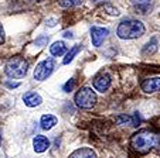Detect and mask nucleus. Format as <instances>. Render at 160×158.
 <instances>
[{"instance_id": "1", "label": "nucleus", "mask_w": 160, "mask_h": 158, "mask_svg": "<svg viewBox=\"0 0 160 158\" xmlns=\"http://www.w3.org/2000/svg\"><path fill=\"white\" fill-rule=\"evenodd\" d=\"M130 146L136 152L146 154L150 150H160V134L150 130H140L130 138Z\"/></svg>"}, {"instance_id": "2", "label": "nucleus", "mask_w": 160, "mask_h": 158, "mask_svg": "<svg viewBox=\"0 0 160 158\" xmlns=\"http://www.w3.org/2000/svg\"><path fill=\"white\" fill-rule=\"evenodd\" d=\"M145 26L142 21L139 20H125L118 26V34L119 38L122 40H133V38H139L145 34Z\"/></svg>"}, {"instance_id": "3", "label": "nucleus", "mask_w": 160, "mask_h": 158, "mask_svg": "<svg viewBox=\"0 0 160 158\" xmlns=\"http://www.w3.org/2000/svg\"><path fill=\"white\" fill-rule=\"evenodd\" d=\"M28 69V62L21 57H13L7 61L6 68H4V72L9 78H13V79H21L24 78L26 74H27Z\"/></svg>"}, {"instance_id": "4", "label": "nucleus", "mask_w": 160, "mask_h": 158, "mask_svg": "<svg viewBox=\"0 0 160 158\" xmlns=\"http://www.w3.org/2000/svg\"><path fill=\"white\" fill-rule=\"evenodd\" d=\"M97 103V93L91 88H81L75 95V104L79 109H91Z\"/></svg>"}, {"instance_id": "5", "label": "nucleus", "mask_w": 160, "mask_h": 158, "mask_svg": "<svg viewBox=\"0 0 160 158\" xmlns=\"http://www.w3.org/2000/svg\"><path fill=\"white\" fill-rule=\"evenodd\" d=\"M54 68H55L54 60L52 58H47V60H44L42 62H40L36 66V69H34V78H36L37 81H45L52 74Z\"/></svg>"}, {"instance_id": "6", "label": "nucleus", "mask_w": 160, "mask_h": 158, "mask_svg": "<svg viewBox=\"0 0 160 158\" xmlns=\"http://www.w3.org/2000/svg\"><path fill=\"white\" fill-rule=\"evenodd\" d=\"M109 31L103 27H92L91 28V40H92V44L95 47H101L102 42L106 40Z\"/></svg>"}, {"instance_id": "7", "label": "nucleus", "mask_w": 160, "mask_h": 158, "mask_svg": "<svg viewBox=\"0 0 160 158\" xmlns=\"http://www.w3.org/2000/svg\"><path fill=\"white\" fill-rule=\"evenodd\" d=\"M142 90L146 93H154L160 90V78L154 76V78H148L142 82Z\"/></svg>"}, {"instance_id": "8", "label": "nucleus", "mask_w": 160, "mask_h": 158, "mask_svg": "<svg viewBox=\"0 0 160 158\" xmlns=\"http://www.w3.org/2000/svg\"><path fill=\"white\" fill-rule=\"evenodd\" d=\"M109 86H111V76L108 74H99L94 79V88L98 92H106Z\"/></svg>"}, {"instance_id": "9", "label": "nucleus", "mask_w": 160, "mask_h": 158, "mask_svg": "<svg viewBox=\"0 0 160 158\" xmlns=\"http://www.w3.org/2000/svg\"><path fill=\"white\" fill-rule=\"evenodd\" d=\"M23 100H24L26 106H28V108H36V106L41 104L42 99H41V96H40L38 93L27 92V93H24V96H23Z\"/></svg>"}, {"instance_id": "10", "label": "nucleus", "mask_w": 160, "mask_h": 158, "mask_svg": "<svg viewBox=\"0 0 160 158\" xmlns=\"http://www.w3.org/2000/svg\"><path fill=\"white\" fill-rule=\"evenodd\" d=\"M33 147L36 152H44L50 147V140L44 136H36L33 140Z\"/></svg>"}, {"instance_id": "11", "label": "nucleus", "mask_w": 160, "mask_h": 158, "mask_svg": "<svg viewBox=\"0 0 160 158\" xmlns=\"http://www.w3.org/2000/svg\"><path fill=\"white\" fill-rule=\"evenodd\" d=\"M70 158H97V154L92 148H88V147H84V148H78L71 154Z\"/></svg>"}, {"instance_id": "12", "label": "nucleus", "mask_w": 160, "mask_h": 158, "mask_svg": "<svg viewBox=\"0 0 160 158\" xmlns=\"http://www.w3.org/2000/svg\"><path fill=\"white\" fill-rule=\"evenodd\" d=\"M57 123H58V119L55 116H52V114H44V116L41 117L40 124H41L42 130H51Z\"/></svg>"}, {"instance_id": "13", "label": "nucleus", "mask_w": 160, "mask_h": 158, "mask_svg": "<svg viewBox=\"0 0 160 158\" xmlns=\"http://www.w3.org/2000/svg\"><path fill=\"white\" fill-rule=\"evenodd\" d=\"M50 52H51V55H54V57H61V55H64L67 52V45L64 41H55L54 44L50 47Z\"/></svg>"}, {"instance_id": "14", "label": "nucleus", "mask_w": 160, "mask_h": 158, "mask_svg": "<svg viewBox=\"0 0 160 158\" xmlns=\"http://www.w3.org/2000/svg\"><path fill=\"white\" fill-rule=\"evenodd\" d=\"M156 44H157V40L156 38H152L150 41L145 45V48L142 50V54L143 55H153L154 51L157 50V45Z\"/></svg>"}, {"instance_id": "15", "label": "nucleus", "mask_w": 160, "mask_h": 158, "mask_svg": "<svg viewBox=\"0 0 160 158\" xmlns=\"http://www.w3.org/2000/svg\"><path fill=\"white\" fill-rule=\"evenodd\" d=\"M79 51H81V45H75V47H72L68 52H67V57L62 60V64L64 65H67V64H70L71 61L74 60V57H75L77 54H78Z\"/></svg>"}, {"instance_id": "16", "label": "nucleus", "mask_w": 160, "mask_h": 158, "mask_svg": "<svg viewBox=\"0 0 160 158\" xmlns=\"http://www.w3.org/2000/svg\"><path fill=\"white\" fill-rule=\"evenodd\" d=\"M61 7H65V9H71V7H75L78 4L82 3V0H60L58 2Z\"/></svg>"}, {"instance_id": "17", "label": "nucleus", "mask_w": 160, "mask_h": 158, "mask_svg": "<svg viewBox=\"0 0 160 158\" xmlns=\"http://www.w3.org/2000/svg\"><path fill=\"white\" fill-rule=\"evenodd\" d=\"M74 86H75V79H70V81L64 85L62 89H64V92H71L74 89Z\"/></svg>"}, {"instance_id": "18", "label": "nucleus", "mask_w": 160, "mask_h": 158, "mask_svg": "<svg viewBox=\"0 0 160 158\" xmlns=\"http://www.w3.org/2000/svg\"><path fill=\"white\" fill-rule=\"evenodd\" d=\"M150 0H132V3L136 4V6H146Z\"/></svg>"}, {"instance_id": "19", "label": "nucleus", "mask_w": 160, "mask_h": 158, "mask_svg": "<svg viewBox=\"0 0 160 158\" xmlns=\"http://www.w3.org/2000/svg\"><path fill=\"white\" fill-rule=\"evenodd\" d=\"M47 41H48V37L42 36V37H40L38 40H36V44H37V45H42L44 42H47Z\"/></svg>"}, {"instance_id": "20", "label": "nucleus", "mask_w": 160, "mask_h": 158, "mask_svg": "<svg viewBox=\"0 0 160 158\" xmlns=\"http://www.w3.org/2000/svg\"><path fill=\"white\" fill-rule=\"evenodd\" d=\"M4 42V30L2 27V24H0V45Z\"/></svg>"}, {"instance_id": "21", "label": "nucleus", "mask_w": 160, "mask_h": 158, "mask_svg": "<svg viewBox=\"0 0 160 158\" xmlns=\"http://www.w3.org/2000/svg\"><path fill=\"white\" fill-rule=\"evenodd\" d=\"M7 86H9V88H17L18 86V84H14V82H13V84H12V82H7Z\"/></svg>"}, {"instance_id": "22", "label": "nucleus", "mask_w": 160, "mask_h": 158, "mask_svg": "<svg viewBox=\"0 0 160 158\" xmlns=\"http://www.w3.org/2000/svg\"><path fill=\"white\" fill-rule=\"evenodd\" d=\"M64 37H65V38H72V33H68V31H65V33H64Z\"/></svg>"}, {"instance_id": "23", "label": "nucleus", "mask_w": 160, "mask_h": 158, "mask_svg": "<svg viewBox=\"0 0 160 158\" xmlns=\"http://www.w3.org/2000/svg\"><path fill=\"white\" fill-rule=\"evenodd\" d=\"M0 144H2V133H0Z\"/></svg>"}]
</instances>
